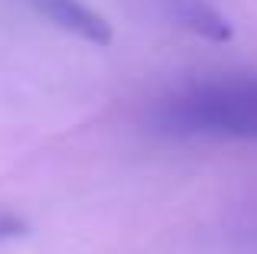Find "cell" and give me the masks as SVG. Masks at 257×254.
<instances>
[{
	"label": "cell",
	"mask_w": 257,
	"mask_h": 254,
	"mask_svg": "<svg viewBox=\"0 0 257 254\" xmlns=\"http://www.w3.org/2000/svg\"><path fill=\"white\" fill-rule=\"evenodd\" d=\"M153 131L170 137L257 140V75H228L160 98Z\"/></svg>",
	"instance_id": "1"
},
{
	"label": "cell",
	"mask_w": 257,
	"mask_h": 254,
	"mask_svg": "<svg viewBox=\"0 0 257 254\" xmlns=\"http://www.w3.org/2000/svg\"><path fill=\"white\" fill-rule=\"evenodd\" d=\"M46 20L59 26V30L72 33V36L85 39L94 46H107L114 39V30L101 13H94L91 7H85L82 0H30Z\"/></svg>",
	"instance_id": "2"
},
{
	"label": "cell",
	"mask_w": 257,
	"mask_h": 254,
	"mask_svg": "<svg viewBox=\"0 0 257 254\" xmlns=\"http://www.w3.org/2000/svg\"><path fill=\"white\" fill-rule=\"evenodd\" d=\"M23 231H26V225L20 222V218L0 215V241H7V238H17V235H23Z\"/></svg>",
	"instance_id": "4"
},
{
	"label": "cell",
	"mask_w": 257,
	"mask_h": 254,
	"mask_svg": "<svg viewBox=\"0 0 257 254\" xmlns=\"http://www.w3.org/2000/svg\"><path fill=\"white\" fill-rule=\"evenodd\" d=\"M166 13L176 26L189 30L192 36L208 39V43H228L234 36L228 17L208 0H166Z\"/></svg>",
	"instance_id": "3"
}]
</instances>
